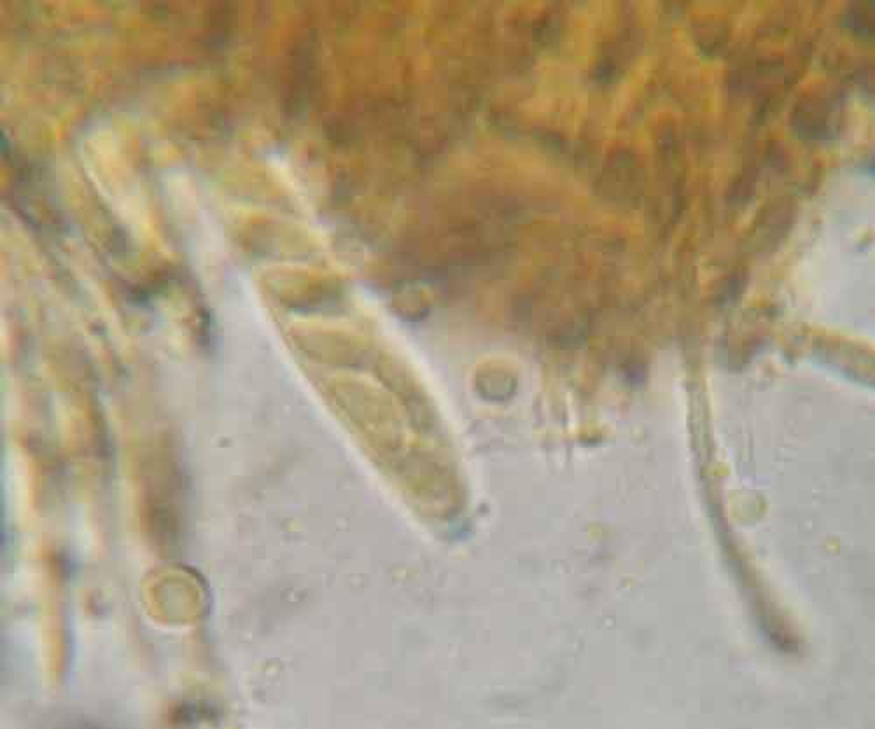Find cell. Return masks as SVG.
I'll return each instance as SVG.
<instances>
[{
    "mask_svg": "<svg viewBox=\"0 0 875 729\" xmlns=\"http://www.w3.org/2000/svg\"><path fill=\"white\" fill-rule=\"evenodd\" d=\"M842 25L859 39H874V4H853L842 18Z\"/></svg>",
    "mask_w": 875,
    "mask_h": 729,
    "instance_id": "7a4b0ae2",
    "label": "cell"
},
{
    "mask_svg": "<svg viewBox=\"0 0 875 729\" xmlns=\"http://www.w3.org/2000/svg\"><path fill=\"white\" fill-rule=\"evenodd\" d=\"M842 99L833 90H818L798 102L793 109L792 128L798 139L827 142L836 139L842 128Z\"/></svg>",
    "mask_w": 875,
    "mask_h": 729,
    "instance_id": "6da1fadb",
    "label": "cell"
}]
</instances>
